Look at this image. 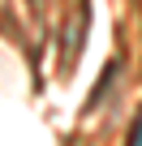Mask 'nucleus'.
I'll list each match as a JSON object with an SVG mask.
<instances>
[{
	"instance_id": "f03ea898",
	"label": "nucleus",
	"mask_w": 142,
	"mask_h": 146,
	"mask_svg": "<svg viewBox=\"0 0 142 146\" xmlns=\"http://www.w3.org/2000/svg\"><path fill=\"white\" fill-rule=\"evenodd\" d=\"M129 146H142V116H138L133 129H129Z\"/></svg>"
},
{
	"instance_id": "f257e3e1",
	"label": "nucleus",
	"mask_w": 142,
	"mask_h": 146,
	"mask_svg": "<svg viewBox=\"0 0 142 146\" xmlns=\"http://www.w3.org/2000/svg\"><path fill=\"white\" fill-rule=\"evenodd\" d=\"M116 69H121V60H112V64H108V69L99 73V86H95V95L86 99V112H91V108H95V103H99V99L108 95V86H112V78H116Z\"/></svg>"
}]
</instances>
